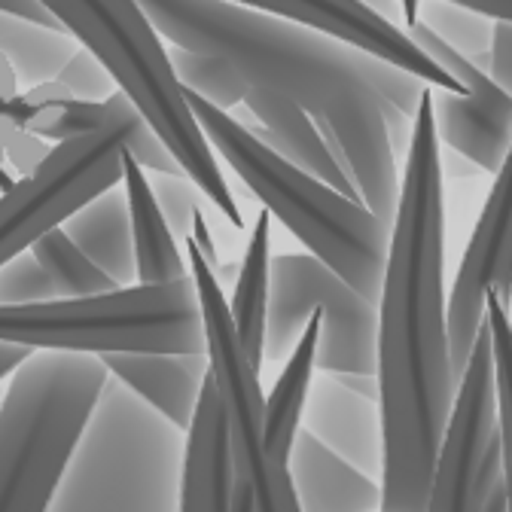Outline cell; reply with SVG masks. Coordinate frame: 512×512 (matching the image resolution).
<instances>
[{"label": "cell", "instance_id": "6da1fadb", "mask_svg": "<svg viewBox=\"0 0 512 512\" xmlns=\"http://www.w3.org/2000/svg\"><path fill=\"white\" fill-rule=\"evenodd\" d=\"M156 31L183 49L223 58L247 83L302 107L360 202L394 223L400 171L424 80L351 43L232 0H138Z\"/></svg>", "mask_w": 512, "mask_h": 512}, {"label": "cell", "instance_id": "7a4b0ae2", "mask_svg": "<svg viewBox=\"0 0 512 512\" xmlns=\"http://www.w3.org/2000/svg\"><path fill=\"white\" fill-rule=\"evenodd\" d=\"M430 86V83H427ZM445 205L439 138L424 89L400 174L388 260L375 302L381 415L378 512H424L458 381L445 327Z\"/></svg>", "mask_w": 512, "mask_h": 512}, {"label": "cell", "instance_id": "3957f363", "mask_svg": "<svg viewBox=\"0 0 512 512\" xmlns=\"http://www.w3.org/2000/svg\"><path fill=\"white\" fill-rule=\"evenodd\" d=\"M183 95L211 150L223 156L263 208L275 214L311 256L375 305L384 260H388L391 226L381 223L363 202L345 199L324 180L296 168L260 138H253L229 116V110L214 107L189 89H183Z\"/></svg>", "mask_w": 512, "mask_h": 512}, {"label": "cell", "instance_id": "277c9868", "mask_svg": "<svg viewBox=\"0 0 512 512\" xmlns=\"http://www.w3.org/2000/svg\"><path fill=\"white\" fill-rule=\"evenodd\" d=\"M52 16L86 46L110 74L116 89L132 101L156 138L177 159L180 171L235 226L244 229L238 202L223 177L217 153L192 116L183 86L171 68L162 34L138 0H43Z\"/></svg>", "mask_w": 512, "mask_h": 512}, {"label": "cell", "instance_id": "5b68a950", "mask_svg": "<svg viewBox=\"0 0 512 512\" xmlns=\"http://www.w3.org/2000/svg\"><path fill=\"white\" fill-rule=\"evenodd\" d=\"M186 433L107 375L46 512H180Z\"/></svg>", "mask_w": 512, "mask_h": 512}, {"label": "cell", "instance_id": "8992f818", "mask_svg": "<svg viewBox=\"0 0 512 512\" xmlns=\"http://www.w3.org/2000/svg\"><path fill=\"white\" fill-rule=\"evenodd\" d=\"M92 354L34 351L0 400V512H46L107 381Z\"/></svg>", "mask_w": 512, "mask_h": 512}, {"label": "cell", "instance_id": "52a82bcc", "mask_svg": "<svg viewBox=\"0 0 512 512\" xmlns=\"http://www.w3.org/2000/svg\"><path fill=\"white\" fill-rule=\"evenodd\" d=\"M0 342L31 351L205 354L202 308L192 278L132 284L95 296L0 305Z\"/></svg>", "mask_w": 512, "mask_h": 512}, {"label": "cell", "instance_id": "ba28073f", "mask_svg": "<svg viewBox=\"0 0 512 512\" xmlns=\"http://www.w3.org/2000/svg\"><path fill=\"white\" fill-rule=\"evenodd\" d=\"M144 171H180L144 116L119 89L104 101V122L89 135L61 141L13 189L0 192V266L61 226L98 192L122 183V153Z\"/></svg>", "mask_w": 512, "mask_h": 512}, {"label": "cell", "instance_id": "9c48e42d", "mask_svg": "<svg viewBox=\"0 0 512 512\" xmlns=\"http://www.w3.org/2000/svg\"><path fill=\"white\" fill-rule=\"evenodd\" d=\"M186 247V266L189 278L196 284L199 308H202V327H205V354L208 372L214 378V388L226 415L229 427V452L235 476L247 485L253 512H299V500L287 473L263 442V384L260 369H256L238 342L229 302L223 296V284L217 281L214 269L202 260L189 238Z\"/></svg>", "mask_w": 512, "mask_h": 512}, {"label": "cell", "instance_id": "30bf717a", "mask_svg": "<svg viewBox=\"0 0 512 512\" xmlns=\"http://www.w3.org/2000/svg\"><path fill=\"white\" fill-rule=\"evenodd\" d=\"M500 476L503 452L497 430L491 336L482 320L445 421L424 512H482L485 497Z\"/></svg>", "mask_w": 512, "mask_h": 512}, {"label": "cell", "instance_id": "8fae6325", "mask_svg": "<svg viewBox=\"0 0 512 512\" xmlns=\"http://www.w3.org/2000/svg\"><path fill=\"white\" fill-rule=\"evenodd\" d=\"M494 174L488 202L461 256L452 296L445 299L448 357L455 381H461L470 360L488 293L494 290L506 311L512 305V144Z\"/></svg>", "mask_w": 512, "mask_h": 512}, {"label": "cell", "instance_id": "7c38bea8", "mask_svg": "<svg viewBox=\"0 0 512 512\" xmlns=\"http://www.w3.org/2000/svg\"><path fill=\"white\" fill-rule=\"evenodd\" d=\"M409 37L455 80L467 86V92H448L439 86H427L436 138L467 156L479 171L494 174L512 144V95L503 92L485 71L470 64L461 52L445 46L433 31L421 22L403 25Z\"/></svg>", "mask_w": 512, "mask_h": 512}, {"label": "cell", "instance_id": "4fadbf2b", "mask_svg": "<svg viewBox=\"0 0 512 512\" xmlns=\"http://www.w3.org/2000/svg\"><path fill=\"white\" fill-rule=\"evenodd\" d=\"M232 4L263 10L269 16L305 25L317 34L336 37L351 43L375 58H384L397 68L415 74L418 80L448 89V92H467L461 80H455L409 37V31L391 19L375 13L363 0H232Z\"/></svg>", "mask_w": 512, "mask_h": 512}, {"label": "cell", "instance_id": "5bb4252c", "mask_svg": "<svg viewBox=\"0 0 512 512\" xmlns=\"http://www.w3.org/2000/svg\"><path fill=\"white\" fill-rule=\"evenodd\" d=\"M302 427L354 470L381 482V415L378 400L357 394L336 375H311Z\"/></svg>", "mask_w": 512, "mask_h": 512}, {"label": "cell", "instance_id": "9a60e30c", "mask_svg": "<svg viewBox=\"0 0 512 512\" xmlns=\"http://www.w3.org/2000/svg\"><path fill=\"white\" fill-rule=\"evenodd\" d=\"M232 485L235 467L229 452V427L208 372L183 442L180 512H232Z\"/></svg>", "mask_w": 512, "mask_h": 512}, {"label": "cell", "instance_id": "2e32d148", "mask_svg": "<svg viewBox=\"0 0 512 512\" xmlns=\"http://www.w3.org/2000/svg\"><path fill=\"white\" fill-rule=\"evenodd\" d=\"M98 360L116 381H122L128 391L138 394L177 430H189L208 378V354L113 351L101 354Z\"/></svg>", "mask_w": 512, "mask_h": 512}, {"label": "cell", "instance_id": "e0dca14e", "mask_svg": "<svg viewBox=\"0 0 512 512\" xmlns=\"http://www.w3.org/2000/svg\"><path fill=\"white\" fill-rule=\"evenodd\" d=\"M287 473L299 512H372L381 506V482L354 470L305 427L296 430Z\"/></svg>", "mask_w": 512, "mask_h": 512}, {"label": "cell", "instance_id": "ac0fdd59", "mask_svg": "<svg viewBox=\"0 0 512 512\" xmlns=\"http://www.w3.org/2000/svg\"><path fill=\"white\" fill-rule=\"evenodd\" d=\"M241 104L260 119V128L250 132L253 138H260L266 147L281 153L296 168L314 174L317 180H324L327 186L342 192L345 199L360 202V192H357L354 180L333 159L330 147L324 144V138H320V132H317L314 119L302 107H296L293 101H287L281 95L263 92V89H247Z\"/></svg>", "mask_w": 512, "mask_h": 512}, {"label": "cell", "instance_id": "d6986e66", "mask_svg": "<svg viewBox=\"0 0 512 512\" xmlns=\"http://www.w3.org/2000/svg\"><path fill=\"white\" fill-rule=\"evenodd\" d=\"M122 189L128 202V217H132L135 281L171 284V281L189 278V266L180 253V241L159 211V202L150 189V177L128 150L122 153Z\"/></svg>", "mask_w": 512, "mask_h": 512}, {"label": "cell", "instance_id": "ffe728a7", "mask_svg": "<svg viewBox=\"0 0 512 512\" xmlns=\"http://www.w3.org/2000/svg\"><path fill=\"white\" fill-rule=\"evenodd\" d=\"M68 238L119 287L135 284V241L125 189L110 186L61 223Z\"/></svg>", "mask_w": 512, "mask_h": 512}, {"label": "cell", "instance_id": "44dd1931", "mask_svg": "<svg viewBox=\"0 0 512 512\" xmlns=\"http://www.w3.org/2000/svg\"><path fill=\"white\" fill-rule=\"evenodd\" d=\"M272 214L263 208L256 217L244 260L235 275V290L229 302V314L244 345L250 363L263 372V348H266V308H269V260H272Z\"/></svg>", "mask_w": 512, "mask_h": 512}, {"label": "cell", "instance_id": "7402d4cb", "mask_svg": "<svg viewBox=\"0 0 512 512\" xmlns=\"http://www.w3.org/2000/svg\"><path fill=\"white\" fill-rule=\"evenodd\" d=\"M80 49L77 37L68 31H55L37 25L31 19L0 10V52L16 68L19 86H37L43 80H55L74 52Z\"/></svg>", "mask_w": 512, "mask_h": 512}, {"label": "cell", "instance_id": "603a6c76", "mask_svg": "<svg viewBox=\"0 0 512 512\" xmlns=\"http://www.w3.org/2000/svg\"><path fill=\"white\" fill-rule=\"evenodd\" d=\"M427 31H433L445 46L461 52L470 64L488 74L491 68V43H494V25L497 19L452 4V0H418V16Z\"/></svg>", "mask_w": 512, "mask_h": 512}, {"label": "cell", "instance_id": "cb8c5ba5", "mask_svg": "<svg viewBox=\"0 0 512 512\" xmlns=\"http://www.w3.org/2000/svg\"><path fill=\"white\" fill-rule=\"evenodd\" d=\"M28 250L43 266V272L49 275L58 299H64V296H95V293H107V290L119 287L68 238V232H64L61 226L43 232Z\"/></svg>", "mask_w": 512, "mask_h": 512}, {"label": "cell", "instance_id": "d4e9b609", "mask_svg": "<svg viewBox=\"0 0 512 512\" xmlns=\"http://www.w3.org/2000/svg\"><path fill=\"white\" fill-rule=\"evenodd\" d=\"M168 58H171V68H174L180 86L202 95L205 101H211L220 110H232L247 95V83L232 71V64H226L217 55L174 46L168 52Z\"/></svg>", "mask_w": 512, "mask_h": 512}, {"label": "cell", "instance_id": "484cf974", "mask_svg": "<svg viewBox=\"0 0 512 512\" xmlns=\"http://www.w3.org/2000/svg\"><path fill=\"white\" fill-rule=\"evenodd\" d=\"M101 122H104V101H77L74 98L61 107H43L28 132L49 144H61V141L95 132Z\"/></svg>", "mask_w": 512, "mask_h": 512}, {"label": "cell", "instance_id": "4316f807", "mask_svg": "<svg viewBox=\"0 0 512 512\" xmlns=\"http://www.w3.org/2000/svg\"><path fill=\"white\" fill-rule=\"evenodd\" d=\"M150 189L159 202L162 217L168 220L171 232L183 238L189 232V220L202 205V189L192 183L183 171H150Z\"/></svg>", "mask_w": 512, "mask_h": 512}, {"label": "cell", "instance_id": "83f0119b", "mask_svg": "<svg viewBox=\"0 0 512 512\" xmlns=\"http://www.w3.org/2000/svg\"><path fill=\"white\" fill-rule=\"evenodd\" d=\"M46 299H58V293L31 250L16 253L13 260L0 266V305H28Z\"/></svg>", "mask_w": 512, "mask_h": 512}, {"label": "cell", "instance_id": "f1b7e54d", "mask_svg": "<svg viewBox=\"0 0 512 512\" xmlns=\"http://www.w3.org/2000/svg\"><path fill=\"white\" fill-rule=\"evenodd\" d=\"M55 80L68 86L77 101H107L116 92V83L104 71V64L86 46H80L68 61H64V68L58 71Z\"/></svg>", "mask_w": 512, "mask_h": 512}, {"label": "cell", "instance_id": "f546056e", "mask_svg": "<svg viewBox=\"0 0 512 512\" xmlns=\"http://www.w3.org/2000/svg\"><path fill=\"white\" fill-rule=\"evenodd\" d=\"M49 150H52L49 141H43V138H37V135H31V132H16V135L10 138V144H7L4 159H7V165H10L13 174L28 177V174L49 156Z\"/></svg>", "mask_w": 512, "mask_h": 512}, {"label": "cell", "instance_id": "4dcf8cb0", "mask_svg": "<svg viewBox=\"0 0 512 512\" xmlns=\"http://www.w3.org/2000/svg\"><path fill=\"white\" fill-rule=\"evenodd\" d=\"M488 77L512 95V22L494 25V43H491V68Z\"/></svg>", "mask_w": 512, "mask_h": 512}, {"label": "cell", "instance_id": "1f68e13d", "mask_svg": "<svg viewBox=\"0 0 512 512\" xmlns=\"http://www.w3.org/2000/svg\"><path fill=\"white\" fill-rule=\"evenodd\" d=\"M183 238H189L192 244H196V250L202 253V260H205V263L214 269V275H217V269H220V256H217V244H214V235H211V223H208V217L202 214V205L196 208V214H192L189 232H186Z\"/></svg>", "mask_w": 512, "mask_h": 512}, {"label": "cell", "instance_id": "d6a6232c", "mask_svg": "<svg viewBox=\"0 0 512 512\" xmlns=\"http://www.w3.org/2000/svg\"><path fill=\"white\" fill-rule=\"evenodd\" d=\"M0 10L22 16V19H31L37 25H46V28H55V31H64V25L52 16V10L43 4V0H0Z\"/></svg>", "mask_w": 512, "mask_h": 512}, {"label": "cell", "instance_id": "836d02e7", "mask_svg": "<svg viewBox=\"0 0 512 512\" xmlns=\"http://www.w3.org/2000/svg\"><path fill=\"white\" fill-rule=\"evenodd\" d=\"M25 101H31L34 107H61V104H68V101H74V95H71V89L64 86L61 80H43V83H37V86H28L25 92Z\"/></svg>", "mask_w": 512, "mask_h": 512}, {"label": "cell", "instance_id": "e575fe53", "mask_svg": "<svg viewBox=\"0 0 512 512\" xmlns=\"http://www.w3.org/2000/svg\"><path fill=\"white\" fill-rule=\"evenodd\" d=\"M452 4H461V7H470V10H479L497 22H512V0H452Z\"/></svg>", "mask_w": 512, "mask_h": 512}, {"label": "cell", "instance_id": "d590c367", "mask_svg": "<svg viewBox=\"0 0 512 512\" xmlns=\"http://www.w3.org/2000/svg\"><path fill=\"white\" fill-rule=\"evenodd\" d=\"M34 351L25 345H13V342H0V381L10 378L16 372L19 363H25Z\"/></svg>", "mask_w": 512, "mask_h": 512}, {"label": "cell", "instance_id": "8d00e7d4", "mask_svg": "<svg viewBox=\"0 0 512 512\" xmlns=\"http://www.w3.org/2000/svg\"><path fill=\"white\" fill-rule=\"evenodd\" d=\"M19 95V77L10 58L0 52V98H16Z\"/></svg>", "mask_w": 512, "mask_h": 512}, {"label": "cell", "instance_id": "74e56055", "mask_svg": "<svg viewBox=\"0 0 512 512\" xmlns=\"http://www.w3.org/2000/svg\"><path fill=\"white\" fill-rule=\"evenodd\" d=\"M363 4H369L375 13H381L384 19H391L397 25H403V10H400V0H363Z\"/></svg>", "mask_w": 512, "mask_h": 512}, {"label": "cell", "instance_id": "f35d334b", "mask_svg": "<svg viewBox=\"0 0 512 512\" xmlns=\"http://www.w3.org/2000/svg\"><path fill=\"white\" fill-rule=\"evenodd\" d=\"M482 512H506V494H503V476L494 482V488L488 491V497H485V506H482Z\"/></svg>", "mask_w": 512, "mask_h": 512}, {"label": "cell", "instance_id": "ab89813d", "mask_svg": "<svg viewBox=\"0 0 512 512\" xmlns=\"http://www.w3.org/2000/svg\"><path fill=\"white\" fill-rule=\"evenodd\" d=\"M503 452V494H506V512H512V448H500Z\"/></svg>", "mask_w": 512, "mask_h": 512}, {"label": "cell", "instance_id": "60d3db41", "mask_svg": "<svg viewBox=\"0 0 512 512\" xmlns=\"http://www.w3.org/2000/svg\"><path fill=\"white\" fill-rule=\"evenodd\" d=\"M232 512H253L250 506V494H247V485L235 476V485H232Z\"/></svg>", "mask_w": 512, "mask_h": 512}, {"label": "cell", "instance_id": "b9f144b4", "mask_svg": "<svg viewBox=\"0 0 512 512\" xmlns=\"http://www.w3.org/2000/svg\"><path fill=\"white\" fill-rule=\"evenodd\" d=\"M400 10H403V25H415V16H418V0H400Z\"/></svg>", "mask_w": 512, "mask_h": 512}, {"label": "cell", "instance_id": "7bdbcfd3", "mask_svg": "<svg viewBox=\"0 0 512 512\" xmlns=\"http://www.w3.org/2000/svg\"><path fill=\"white\" fill-rule=\"evenodd\" d=\"M372 512H378V509H372Z\"/></svg>", "mask_w": 512, "mask_h": 512}]
</instances>
